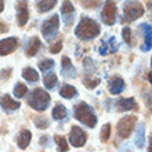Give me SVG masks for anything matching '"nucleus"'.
<instances>
[{"label": "nucleus", "instance_id": "dca6fc26", "mask_svg": "<svg viewBox=\"0 0 152 152\" xmlns=\"http://www.w3.org/2000/svg\"><path fill=\"white\" fill-rule=\"evenodd\" d=\"M108 90L113 96H119L120 93L124 90V80L120 76H113L112 79H109Z\"/></svg>", "mask_w": 152, "mask_h": 152}, {"label": "nucleus", "instance_id": "f257e3e1", "mask_svg": "<svg viewBox=\"0 0 152 152\" xmlns=\"http://www.w3.org/2000/svg\"><path fill=\"white\" fill-rule=\"evenodd\" d=\"M101 33L100 24L90 17H82L75 29V36L79 40H94Z\"/></svg>", "mask_w": 152, "mask_h": 152}, {"label": "nucleus", "instance_id": "ea45409f", "mask_svg": "<svg viewBox=\"0 0 152 152\" xmlns=\"http://www.w3.org/2000/svg\"><path fill=\"white\" fill-rule=\"evenodd\" d=\"M148 152H152V134L148 140Z\"/></svg>", "mask_w": 152, "mask_h": 152}, {"label": "nucleus", "instance_id": "7ed1b4c3", "mask_svg": "<svg viewBox=\"0 0 152 152\" xmlns=\"http://www.w3.org/2000/svg\"><path fill=\"white\" fill-rule=\"evenodd\" d=\"M51 102V97L44 88L36 87L35 90L31 91V94L28 96V104L29 107L35 111H39V112H43L48 108V105Z\"/></svg>", "mask_w": 152, "mask_h": 152}, {"label": "nucleus", "instance_id": "79ce46f5", "mask_svg": "<svg viewBox=\"0 0 152 152\" xmlns=\"http://www.w3.org/2000/svg\"><path fill=\"white\" fill-rule=\"evenodd\" d=\"M148 82L152 84V72H149V73H148Z\"/></svg>", "mask_w": 152, "mask_h": 152}, {"label": "nucleus", "instance_id": "9b49d317", "mask_svg": "<svg viewBox=\"0 0 152 152\" xmlns=\"http://www.w3.org/2000/svg\"><path fill=\"white\" fill-rule=\"evenodd\" d=\"M140 29L142 31V37H144V43L141 44L140 50L147 53L152 48V25L148 22H144L140 25Z\"/></svg>", "mask_w": 152, "mask_h": 152}, {"label": "nucleus", "instance_id": "412c9836", "mask_svg": "<svg viewBox=\"0 0 152 152\" xmlns=\"http://www.w3.org/2000/svg\"><path fill=\"white\" fill-rule=\"evenodd\" d=\"M43 83H44V87L47 90H53L56 88V86L58 84V77H57L56 72H47L44 73V77H43Z\"/></svg>", "mask_w": 152, "mask_h": 152}, {"label": "nucleus", "instance_id": "aec40b11", "mask_svg": "<svg viewBox=\"0 0 152 152\" xmlns=\"http://www.w3.org/2000/svg\"><path fill=\"white\" fill-rule=\"evenodd\" d=\"M68 113H69V112H68V109L65 108L64 105L60 104V102H57L56 107L53 108L51 115H53V119H54V120H57V122H61V120L66 119Z\"/></svg>", "mask_w": 152, "mask_h": 152}, {"label": "nucleus", "instance_id": "72a5a7b5", "mask_svg": "<svg viewBox=\"0 0 152 152\" xmlns=\"http://www.w3.org/2000/svg\"><path fill=\"white\" fill-rule=\"evenodd\" d=\"M107 44H108V48H109V53L112 54V53H116L118 51V48H119V44L116 43V39L115 36H111L108 40H107Z\"/></svg>", "mask_w": 152, "mask_h": 152}, {"label": "nucleus", "instance_id": "20e7f679", "mask_svg": "<svg viewBox=\"0 0 152 152\" xmlns=\"http://www.w3.org/2000/svg\"><path fill=\"white\" fill-rule=\"evenodd\" d=\"M145 8L138 0H124L123 4V14L122 21L124 22H133L144 15Z\"/></svg>", "mask_w": 152, "mask_h": 152}, {"label": "nucleus", "instance_id": "473e14b6", "mask_svg": "<svg viewBox=\"0 0 152 152\" xmlns=\"http://www.w3.org/2000/svg\"><path fill=\"white\" fill-rule=\"evenodd\" d=\"M84 8H96L101 4V0H80Z\"/></svg>", "mask_w": 152, "mask_h": 152}, {"label": "nucleus", "instance_id": "a878e982", "mask_svg": "<svg viewBox=\"0 0 152 152\" xmlns=\"http://www.w3.org/2000/svg\"><path fill=\"white\" fill-rule=\"evenodd\" d=\"M54 142L57 145V151L58 152H68V141L64 136L56 134L54 136Z\"/></svg>", "mask_w": 152, "mask_h": 152}, {"label": "nucleus", "instance_id": "6e6552de", "mask_svg": "<svg viewBox=\"0 0 152 152\" xmlns=\"http://www.w3.org/2000/svg\"><path fill=\"white\" fill-rule=\"evenodd\" d=\"M86 141H87V134L84 133L83 129H80L79 126H73L71 129V133H69V142H71V145L75 147V148H80V147L86 145Z\"/></svg>", "mask_w": 152, "mask_h": 152}, {"label": "nucleus", "instance_id": "f8f14e48", "mask_svg": "<svg viewBox=\"0 0 152 152\" xmlns=\"http://www.w3.org/2000/svg\"><path fill=\"white\" fill-rule=\"evenodd\" d=\"M18 47V39L17 37H6L0 40V57L8 56L12 51H15Z\"/></svg>", "mask_w": 152, "mask_h": 152}, {"label": "nucleus", "instance_id": "2eb2a0df", "mask_svg": "<svg viewBox=\"0 0 152 152\" xmlns=\"http://www.w3.org/2000/svg\"><path fill=\"white\" fill-rule=\"evenodd\" d=\"M0 107L6 111V112H14L21 107V104L18 101L12 100L8 94H4V96L0 97Z\"/></svg>", "mask_w": 152, "mask_h": 152}, {"label": "nucleus", "instance_id": "58836bf2", "mask_svg": "<svg viewBox=\"0 0 152 152\" xmlns=\"http://www.w3.org/2000/svg\"><path fill=\"white\" fill-rule=\"evenodd\" d=\"M6 32H8V25L4 21L0 20V33H6Z\"/></svg>", "mask_w": 152, "mask_h": 152}, {"label": "nucleus", "instance_id": "e433bc0d", "mask_svg": "<svg viewBox=\"0 0 152 152\" xmlns=\"http://www.w3.org/2000/svg\"><path fill=\"white\" fill-rule=\"evenodd\" d=\"M12 69L11 68H7V69H1V72H0V79L1 80H6L10 77V75H11Z\"/></svg>", "mask_w": 152, "mask_h": 152}, {"label": "nucleus", "instance_id": "423d86ee", "mask_svg": "<svg viewBox=\"0 0 152 152\" xmlns=\"http://www.w3.org/2000/svg\"><path fill=\"white\" fill-rule=\"evenodd\" d=\"M137 123V118L134 116H124L116 124V133H118V137L119 138H129L132 136V133L134 132V127H136Z\"/></svg>", "mask_w": 152, "mask_h": 152}, {"label": "nucleus", "instance_id": "37998d69", "mask_svg": "<svg viewBox=\"0 0 152 152\" xmlns=\"http://www.w3.org/2000/svg\"><path fill=\"white\" fill-rule=\"evenodd\" d=\"M151 66H152V58H151Z\"/></svg>", "mask_w": 152, "mask_h": 152}, {"label": "nucleus", "instance_id": "c756f323", "mask_svg": "<svg viewBox=\"0 0 152 152\" xmlns=\"http://www.w3.org/2000/svg\"><path fill=\"white\" fill-rule=\"evenodd\" d=\"M54 60H50V58H46V60H42L39 62V69L42 72H50V69L54 68Z\"/></svg>", "mask_w": 152, "mask_h": 152}, {"label": "nucleus", "instance_id": "f03ea898", "mask_svg": "<svg viewBox=\"0 0 152 152\" xmlns=\"http://www.w3.org/2000/svg\"><path fill=\"white\" fill-rule=\"evenodd\" d=\"M73 113H75V119L80 122L82 124L87 126L88 129H93L97 126V115L96 111L87 104V102H77L73 108Z\"/></svg>", "mask_w": 152, "mask_h": 152}, {"label": "nucleus", "instance_id": "bb28decb", "mask_svg": "<svg viewBox=\"0 0 152 152\" xmlns=\"http://www.w3.org/2000/svg\"><path fill=\"white\" fill-rule=\"evenodd\" d=\"M83 71L86 75H93V73L97 71V66L96 64H94V61H93V58H90V57H86V58H83Z\"/></svg>", "mask_w": 152, "mask_h": 152}, {"label": "nucleus", "instance_id": "4c0bfd02", "mask_svg": "<svg viewBox=\"0 0 152 152\" xmlns=\"http://www.w3.org/2000/svg\"><path fill=\"white\" fill-rule=\"evenodd\" d=\"M40 145H42V147H48V145H50V142H48V136L40 137Z\"/></svg>", "mask_w": 152, "mask_h": 152}, {"label": "nucleus", "instance_id": "6ab92c4d", "mask_svg": "<svg viewBox=\"0 0 152 152\" xmlns=\"http://www.w3.org/2000/svg\"><path fill=\"white\" fill-rule=\"evenodd\" d=\"M40 47H42V42L37 36L32 37V39L28 42L26 47H25V51H26V56L28 57H35L39 53Z\"/></svg>", "mask_w": 152, "mask_h": 152}, {"label": "nucleus", "instance_id": "4468645a", "mask_svg": "<svg viewBox=\"0 0 152 152\" xmlns=\"http://www.w3.org/2000/svg\"><path fill=\"white\" fill-rule=\"evenodd\" d=\"M116 108L120 112H127V111H137L138 104L134 98H119L116 101Z\"/></svg>", "mask_w": 152, "mask_h": 152}, {"label": "nucleus", "instance_id": "f3484780", "mask_svg": "<svg viewBox=\"0 0 152 152\" xmlns=\"http://www.w3.org/2000/svg\"><path fill=\"white\" fill-rule=\"evenodd\" d=\"M31 140H32V133L29 132L28 129H24L21 130L20 134L17 136V144L21 149H26L28 145L31 144Z\"/></svg>", "mask_w": 152, "mask_h": 152}, {"label": "nucleus", "instance_id": "4be33fe9", "mask_svg": "<svg viewBox=\"0 0 152 152\" xmlns=\"http://www.w3.org/2000/svg\"><path fill=\"white\" fill-rule=\"evenodd\" d=\"M22 77L29 83H36L39 80V73H37V71L35 68L26 66V68L22 69Z\"/></svg>", "mask_w": 152, "mask_h": 152}, {"label": "nucleus", "instance_id": "a211bd4d", "mask_svg": "<svg viewBox=\"0 0 152 152\" xmlns=\"http://www.w3.org/2000/svg\"><path fill=\"white\" fill-rule=\"evenodd\" d=\"M145 124L144 123H138L136 129V138H134V144L137 148H145Z\"/></svg>", "mask_w": 152, "mask_h": 152}, {"label": "nucleus", "instance_id": "a19ab883", "mask_svg": "<svg viewBox=\"0 0 152 152\" xmlns=\"http://www.w3.org/2000/svg\"><path fill=\"white\" fill-rule=\"evenodd\" d=\"M4 10V0H0V12H3Z\"/></svg>", "mask_w": 152, "mask_h": 152}, {"label": "nucleus", "instance_id": "9d476101", "mask_svg": "<svg viewBox=\"0 0 152 152\" xmlns=\"http://www.w3.org/2000/svg\"><path fill=\"white\" fill-rule=\"evenodd\" d=\"M61 14H62V20H64V24L66 26H71L73 24V21H75V7H73V4L71 0H64L62 1V6H61Z\"/></svg>", "mask_w": 152, "mask_h": 152}, {"label": "nucleus", "instance_id": "1a4fd4ad", "mask_svg": "<svg viewBox=\"0 0 152 152\" xmlns=\"http://www.w3.org/2000/svg\"><path fill=\"white\" fill-rule=\"evenodd\" d=\"M15 17L18 26H25L29 21V8L25 0H18L15 3Z\"/></svg>", "mask_w": 152, "mask_h": 152}, {"label": "nucleus", "instance_id": "f704fd0d", "mask_svg": "<svg viewBox=\"0 0 152 152\" xmlns=\"http://www.w3.org/2000/svg\"><path fill=\"white\" fill-rule=\"evenodd\" d=\"M48 50H50L51 54H58V53L62 50V42H61V40H57L56 43H53L51 46H50Z\"/></svg>", "mask_w": 152, "mask_h": 152}, {"label": "nucleus", "instance_id": "c9c22d12", "mask_svg": "<svg viewBox=\"0 0 152 152\" xmlns=\"http://www.w3.org/2000/svg\"><path fill=\"white\" fill-rule=\"evenodd\" d=\"M98 53H100L101 56H107V54H109V48H108V44H107V40H101Z\"/></svg>", "mask_w": 152, "mask_h": 152}, {"label": "nucleus", "instance_id": "5701e85b", "mask_svg": "<svg viewBox=\"0 0 152 152\" xmlns=\"http://www.w3.org/2000/svg\"><path fill=\"white\" fill-rule=\"evenodd\" d=\"M58 0H37L36 7L39 12H48L56 7V4Z\"/></svg>", "mask_w": 152, "mask_h": 152}, {"label": "nucleus", "instance_id": "cd10ccee", "mask_svg": "<svg viewBox=\"0 0 152 152\" xmlns=\"http://www.w3.org/2000/svg\"><path fill=\"white\" fill-rule=\"evenodd\" d=\"M12 93H14V96H15L17 98H24V97L28 94V87H26V84H24V83H17L15 86H14Z\"/></svg>", "mask_w": 152, "mask_h": 152}, {"label": "nucleus", "instance_id": "b1692460", "mask_svg": "<svg viewBox=\"0 0 152 152\" xmlns=\"http://www.w3.org/2000/svg\"><path fill=\"white\" fill-rule=\"evenodd\" d=\"M60 96L62 98H66V100H72V98H75L77 96V90L73 87L72 84H64L60 88Z\"/></svg>", "mask_w": 152, "mask_h": 152}, {"label": "nucleus", "instance_id": "ddd939ff", "mask_svg": "<svg viewBox=\"0 0 152 152\" xmlns=\"http://www.w3.org/2000/svg\"><path fill=\"white\" fill-rule=\"evenodd\" d=\"M61 73L64 77H69V79L76 77V68L73 66L71 58L66 56L61 58Z\"/></svg>", "mask_w": 152, "mask_h": 152}, {"label": "nucleus", "instance_id": "7c9ffc66", "mask_svg": "<svg viewBox=\"0 0 152 152\" xmlns=\"http://www.w3.org/2000/svg\"><path fill=\"white\" fill-rule=\"evenodd\" d=\"M111 137V124L105 123L102 127H101V133H100V138L102 142H107Z\"/></svg>", "mask_w": 152, "mask_h": 152}, {"label": "nucleus", "instance_id": "2f4dec72", "mask_svg": "<svg viewBox=\"0 0 152 152\" xmlns=\"http://www.w3.org/2000/svg\"><path fill=\"white\" fill-rule=\"evenodd\" d=\"M132 33L133 32L130 26H123V29H122V37H123L126 44H132Z\"/></svg>", "mask_w": 152, "mask_h": 152}, {"label": "nucleus", "instance_id": "c85d7f7f", "mask_svg": "<svg viewBox=\"0 0 152 152\" xmlns=\"http://www.w3.org/2000/svg\"><path fill=\"white\" fill-rule=\"evenodd\" d=\"M33 124L39 130H44V129H47L50 126V122H48V119L46 116H35L33 118Z\"/></svg>", "mask_w": 152, "mask_h": 152}, {"label": "nucleus", "instance_id": "0eeeda50", "mask_svg": "<svg viewBox=\"0 0 152 152\" xmlns=\"http://www.w3.org/2000/svg\"><path fill=\"white\" fill-rule=\"evenodd\" d=\"M101 21L107 26H112L116 22V4L112 0H105L101 10Z\"/></svg>", "mask_w": 152, "mask_h": 152}, {"label": "nucleus", "instance_id": "39448f33", "mask_svg": "<svg viewBox=\"0 0 152 152\" xmlns=\"http://www.w3.org/2000/svg\"><path fill=\"white\" fill-rule=\"evenodd\" d=\"M58 29H60V17L57 14H53L50 18L44 20L42 24V35L46 39V42L54 40V37L58 33Z\"/></svg>", "mask_w": 152, "mask_h": 152}, {"label": "nucleus", "instance_id": "393cba45", "mask_svg": "<svg viewBox=\"0 0 152 152\" xmlns=\"http://www.w3.org/2000/svg\"><path fill=\"white\" fill-rule=\"evenodd\" d=\"M101 83V79L100 77H94L93 75H86L83 77V84L84 87L88 88V90H94V88Z\"/></svg>", "mask_w": 152, "mask_h": 152}]
</instances>
